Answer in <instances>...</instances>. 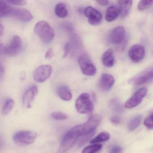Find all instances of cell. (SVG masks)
<instances>
[{
    "instance_id": "1",
    "label": "cell",
    "mask_w": 153,
    "mask_h": 153,
    "mask_svg": "<svg viewBox=\"0 0 153 153\" xmlns=\"http://www.w3.org/2000/svg\"><path fill=\"white\" fill-rule=\"evenodd\" d=\"M88 134L85 123L74 126L64 135L60 146V151L67 152L74 146L80 137Z\"/></svg>"
},
{
    "instance_id": "18",
    "label": "cell",
    "mask_w": 153,
    "mask_h": 153,
    "mask_svg": "<svg viewBox=\"0 0 153 153\" xmlns=\"http://www.w3.org/2000/svg\"><path fill=\"white\" fill-rule=\"evenodd\" d=\"M103 64L107 68H112L114 64V56L112 49H108L105 51L102 57Z\"/></svg>"
},
{
    "instance_id": "6",
    "label": "cell",
    "mask_w": 153,
    "mask_h": 153,
    "mask_svg": "<svg viewBox=\"0 0 153 153\" xmlns=\"http://www.w3.org/2000/svg\"><path fill=\"white\" fill-rule=\"evenodd\" d=\"M78 62L81 71L84 75L88 76L95 75L96 68L87 54H81L79 58Z\"/></svg>"
},
{
    "instance_id": "5",
    "label": "cell",
    "mask_w": 153,
    "mask_h": 153,
    "mask_svg": "<svg viewBox=\"0 0 153 153\" xmlns=\"http://www.w3.org/2000/svg\"><path fill=\"white\" fill-rule=\"evenodd\" d=\"M37 134L33 131L24 130L16 132L13 136L14 142L20 146L28 145L33 143L37 137Z\"/></svg>"
},
{
    "instance_id": "37",
    "label": "cell",
    "mask_w": 153,
    "mask_h": 153,
    "mask_svg": "<svg viewBox=\"0 0 153 153\" xmlns=\"http://www.w3.org/2000/svg\"><path fill=\"white\" fill-rule=\"evenodd\" d=\"M98 4L101 6H105L109 5V2L108 0H96Z\"/></svg>"
},
{
    "instance_id": "16",
    "label": "cell",
    "mask_w": 153,
    "mask_h": 153,
    "mask_svg": "<svg viewBox=\"0 0 153 153\" xmlns=\"http://www.w3.org/2000/svg\"><path fill=\"white\" fill-rule=\"evenodd\" d=\"M58 96L63 101H69L72 97V93L69 88L66 85L59 86L56 89Z\"/></svg>"
},
{
    "instance_id": "15",
    "label": "cell",
    "mask_w": 153,
    "mask_h": 153,
    "mask_svg": "<svg viewBox=\"0 0 153 153\" xmlns=\"http://www.w3.org/2000/svg\"><path fill=\"white\" fill-rule=\"evenodd\" d=\"M114 83V78L110 74L104 73L100 77L98 86L102 91L107 92L111 90Z\"/></svg>"
},
{
    "instance_id": "9",
    "label": "cell",
    "mask_w": 153,
    "mask_h": 153,
    "mask_svg": "<svg viewBox=\"0 0 153 153\" xmlns=\"http://www.w3.org/2000/svg\"><path fill=\"white\" fill-rule=\"evenodd\" d=\"M147 93L146 88H141L134 93L131 98L127 100L124 105V107L127 109H131L137 106L141 102L143 98Z\"/></svg>"
},
{
    "instance_id": "30",
    "label": "cell",
    "mask_w": 153,
    "mask_h": 153,
    "mask_svg": "<svg viewBox=\"0 0 153 153\" xmlns=\"http://www.w3.org/2000/svg\"><path fill=\"white\" fill-rule=\"evenodd\" d=\"M145 126L149 129H153V114H151L145 119L144 122Z\"/></svg>"
},
{
    "instance_id": "7",
    "label": "cell",
    "mask_w": 153,
    "mask_h": 153,
    "mask_svg": "<svg viewBox=\"0 0 153 153\" xmlns=\"http://www.w3.org/2000/svg\"><path fill=\"white\" fill-rule=\"evenodd\" d=\"M126 36L125 28L122 26L116 27L110 31L107 36L108 42L112 44H121L124 42Z\"/></svg>"
},
{
    "instance_id": "29",
    "label": "cell",
    "mask_w": 153,
    "mask_h": 153,
    "mask_svg": "<svg viewBox=\"0 0 153 153\" xmlns=\"http://www.w3.org/2000/svg\"><path fill=\"white\" fill-rule=\"evenodd\" d=\"M51 116L53 119L58 120H64L68 118L65 114L60 111H55L52 113Z\"/></svg>"
},
{
    "instance_id": "2",
    "label": "cell",
    "mask_w": 153,
    "mask_h": 153,
    "mask_svg": "<svg viewBox=\"0 0 153 153\" xmlns=\"http://www.w3.org/2000/svg\"><path fill=\"white\" fill-rule=\"evenodd\" d=\"M35 33L45 43L51 42L53 40L54 33L50 24L45 21H40L35 26Z\"/></svg>"
},
{
    "instance_id": "8",
    "label": "cell",
    "mask_w": 153,
    "mask_h": 153,
    "mask_svg": "<svg viewBox=\"0 0 153 153\" xmlns=\"http://www.w3.org/2000/svg\"><path fill=\"white\" fill-rule=\"evenodd\" d=\"M52 72V68L50 65H41L37 67L33 74L34 79L37 83H43L47 80Z\"/></svg>"
},
{
    "instance_id": "27",
    "label": "cell",
    "mask_w": 153,
    "mask_h": 153,
    "mask_svg": "<svg viewBox=\"0 0 153 153\" xmlns=\"http://www.w3.org/2000/svg\"><path fill=\"white\" fill-rule=\"evenodd\" d=\"M95 131L80 137L77 140L78 141V145L79 146H82L83 145L85 144L88 140H90V139L92 138V137L95 134Z\"/></svg>"
},
{
    "instance_id": "22",
    "label": "cell",
    "mask_w": 153,
    "mask_h": 153,
    "mask_svg": "<svg viewBox=\"0 0 153 153\" xmlns=\"http://www.w3.org/2000/svg\"><path fill=\"white\" fill-rule=\"evenodd\" d=\"M110 138V135L108 132L103 131L99 133L95 137L91 140L90 141V143L91 144H95L105 142L109 140Z\"/></svg>"
},
{
    "instance_id": "11",
    "label": "cell",
    "mask_w": 153,
    "mask_h": 153,
    "mask_svg": "<svg viewBox=\"0 0 153 153\" xmlns=\"http://www.w3.org/2000/svg\"><path fill=\"white\" fill-rule=\"evenodd\" d=\"M84 15L88 19V22L92 25H97L102 22V14L93 7H88L85 9Z\"/></svg>"
},
{
    "instance_id": "14",
    "label": "cell",
    "mask_w": 153,
    "mask_h": 153,
    "mask_svg": "<svg viewBox=\"0 0 153 153\" xmlns=\"http://www.w3.org/2000/svg\"><path fill=\"white\" fill-rule=\"evenodd\" d=\"M38 92V88L36 85L31 86L27 89L23 97V104L26 108L31 107Z\"/></svg>"
},
{
    "instance_id": "20",
    "label": "cell",
    "mask_w": 153,
    "mask_h": 153,
    "mask_svg": "<svg viewBox=\"0 0 153 153\" xmlns=\"http://www.w3.org/2000/svg\"><path fill=\"white\" fill-rule=\"evenodd\" d=\"M55 13L60 18H65L68 15V11L66 5L63 3H58L55 8Z\"/></svg>"
},
{
    "instance_id": "4",
    "label": "cell",
    "mask_w": 153,
    "mask_h": 153,
    "mask_svg": "<svg viewBox=\"0 0 153 153\" xmlns=\"http://www.w3.org/2000/svg\"><path fill=\"white\" fill-rule=\"evenodd\" d=\"M76 109L79 113L88 114L94 110V105L90 99V95L87 93H83L76 100Z\"/></svg>"
},
{
    "instance_id": "3",
    "label": "cell",
    "mask_w": 153,
    "mask_h": 153,
    "mask_svg": "<svg viewBox=\"0 0 153 153\" xmlns=\"http://www.w3.org/2000/svg\"><path fill=\"white\" fill-rule=\"evenodd\" d=\"M23 47V42L20 36L15 35L13 36L8 44L1 45V52L7 56L14 57L19 54Z\"/></svg>"
},
{
    "instance_id": "35",
    "label": "cell",
    "mask_w": 153,
    "mask_h": 153,
    "mask_svg": "<svg viewBox=\"0 0 153 153\" xmlns=\"http://www.w3.org/2000/svg\"><path fill=\"white\" fill-rule=\"evenodd\" d=\"M63 28L68 32H72L73 30V27L69 23H66L63 25Z\"/></svg>"
},
{
    "instance_id": "17",
    "label": "cell",
    "mask_w": 153,
    "mask_h": 153,
    "mask_svg": "<svg viewBox=\"0 0 153 153\" xmlns=\"http://www.w3.org/2000/svg\"><path fill=\"white\" fill-rule=\"evenodd\" d=\"M120 15V10L119 7L111 6L106 9L105 18L107 22H112L115 20Z\"/></svg>"
},
{
    "instance_id": "32",
    "label": "cell",
    "mask_w": 153,
    "mask_h": 153,
    "mask_svg": "<svg viewBox=\"0 0 153 153\" xmlns=\"http://www.w3.org/2000/svg\"><path fill=\"white\" fill-rule=\"evenodd\" d=\"M71 50V45L70 43H68L65 45L64 48V53H63V58H66L68 56V54L69 53Z\"/></svg>"
},
{
    "instance_id": "25",
    "label": "cell",
    "mask_w": 153,
    "mask_h": 153,
    "mask_svg": "<svg viewBox=\"0 0 153 153\" xmlns=\"http://www.w3.org/2000/svg\"><path fill=\"white\" fill-rule=\"evenodd\" d=\"M14 105H15V102L13 99L11 98L7 99L2 108V114L3 115H6L8 114L13 109Z\"/></svg>"
},
{
    "instance_id": "26",
    "label": "cell",
    "mask_w": 153,
    "mask_h": 153,
    "mask_svg": "<svg viewBox=\"0 0 153 153\" xmlns=\"http://www.w3.org/2000/svg\"><path fill=\"white\" fill-rule=\"evenodd\" d=\"M153 4V0H140L137 5L138 10L143 11L149 8Z\"/></svg>"
},
{
    "instance_id": "28",
    "label": "cell",
    "mask_w": 153,
    "mask_h": 153,
    "mask_svg": "<svg viewBox=\"0 0 153 153\" xmlns=\"http://www.w3.org/2000/svg\"><path fill=\"white\" fill-rule=\"evenodd\" d=\"M112 109L116 112H121L123 108L120 102L117 99H114L111 102Z\"/></svg>"
},
{
    "instance_id": "39",
    "label": "cell",
    "mask_w": 153,
    "mask_h": 153,
    "mask_svg": "<svg viewBox=\"0 0 153 153\" xmlns=\"http://www.w3.org/2000/svg\"><path fill=\"white\" fill-rule=\"evenodd\" d=\"M4 68H3L2 66H1V79L2 78V76H3V75H4Z\"/></svg>"
},
{
    "instance_id": "12",
    "label": "cell",
    "mask_w": 153,
    "mask_h": 153,
    "mask_svg": "<svg viewBox=\"0 0 153 153\" xmlns=\"http://www.w3.org/2000/svg\"><path fill=\"white\" fill-rule=\"evenodd\" d=\"M153 80V68L142 72L130 80L131 84L135 85H140Z\"/></svg>"
},
{
    "instance_id": "23",
    "label": "cell",
    "mask_w": 153,
    "mask_h": 153,
    "mask_svg": "<svg viewBox=\"0 0 153 153\" xmlns=\"http://www.w3.org/2000/svg\"><path fill=\"white\" fill-rule=\"evenodd\" d=\"M91 146L85 147L82 152L83 153H94L101 150L102 148V145L99 143H95Z\"/></svg>"
},
{
    "instance_id": "19",
    "label": "cell",
    "mask_w": 153,
    "mask_h": 153,
    "mask_svg": "<svg viewBox=\"0 0 153 153\" xmlns=\"http://www.w3.org/2000/svg\"><path fill=\"white\" fill-rule=\"evenodd\" d=\"M119 7L120 15L125 17L129 13L132 5V0H119Z\"/></svg>"
},
{
    "instance_id": "31",
    "label": "cell",
    "mask_w": 153,
    "mask_h": 153,
    "mask_svg": "<svg viewBox=\"0 0 153 153\" xmlns=\"http://www.w3.org/2000/svg\"><path fill=\"white\" fill-rule=\"evenodd\" d=\"M7 2L15 6H23L27 3V0H5Z\"/></svg>"
},
{
    "instance_id": "24",
    "label": "cell",
    "mask_w": 153,
    "mask_h": 153,
    "mask_svg": "<svg viewBox=\"0 0 153 153\" xmlns=\"http://www.w3.org/2000/svg\"><path fill=\"white\" fill-rule=\"evenodd\" d=\"M11 7L2 0L0 2V17L1 18L8 16Z\"/></svg>"
},
{
    "instance_id": "33",
    "label": "cell",
    "mask_w": 153,
    "mask_h": 153,
    "mask_svg": "<svg viewBox=\"0 0 153 153\" xmlns=\"http://www.w3.org/2000/svg\"><path fill=\"white\" fill-rule=\"evenodd\" d=\"M122 151V149L119 146H114L111 148L110 152L111 153H120Z\"/></svg>"
},
{
    "instance_id": "13",
    "label": "cell",
    "mask_w": 153,
    "mask_h": 153,
    "mask_svg": "<svg viewBox=\"0 0 153 153\" xmlns=\"http://www.w3.org/2000/svg\"><path fill=\"white\" fill-rule=\"evenodd\" d=\"M145 56V48L140 45H135L129 50V57L133 62H140L143 60Z\"/></svg>"
},
{
    "instance_id": "36",
    "label": "cell",
    "mask_w": 153,
    "mask_h": 153,
    "mask_svg": "<svg viewBox=\"0 0 153 153\" xmlns=\"http://www.w3.org/2000/svg\"><path fill=\"white\" fill-rule=\"evenodd\" d=\"M121 119L118 116H114L111 119V121L112 123L115 124H118L121 122Z\"/></svg>"
},
{
    "instance_id": "10",
    "label": "cell",
    "mask_w": 153,
    "mask_h": 153,
    "mask_svg": "<svg viewBox=\"0 0 153 153\" xmlns=\"http://www.w3.org/2000/svg\"><path fill=\"white\" fill-rule=\"evenodd\" d=\"M15 18L23 22H30L33 19V16L29 10L25 9L11 7L8 16Z\"/></svg>"
},
{
    "instance_id": "21",
    "label": "cell",
    "mask_w": 153,
    "mask_h": 153,
    "mask_svg": "<svg viewBox=\"0 0 153 153\" xmlns=\"http://www.w3.org/2000/svg\"><path fill=\"white\" fill-rule=\"evenodd\" d=\"M142 116L140 114L137 115L133 117L128 123V129L130 131H132L137 129L140 125L142 120Z\"/></svg>"
},
{
    "instance_id": "34",
    "label": "cell",
    "mask_w": 153,
    "mask_h": 153,
    "mask_svg": "<svg viewBox=\"0 0 153 153\" xmlns=\"http://www.w3.org/2000/svg\"><path fill=\"white\" fill-rule=\"evenodd\" d=\"M53 56V52L51 48H50L46 51L45 57V59H51Z\"/></svg>"
},
{
    "instance_id": "38",
    "label": "cell",
    "mask_w": 153,
    "mask_h": 153,
    "mask_svg": "<svg viewBox=\"0 0 153 153\" xmlns=\"http://www.w3.org/2000/svg\"><path fill=\"white\" fill-rule=\"evenodd\" d=\"M4 27L3 26L2 24L1 23L0 24V35L1 36H2V35L4 33Z\"/></svg>"
}]
</instances>
